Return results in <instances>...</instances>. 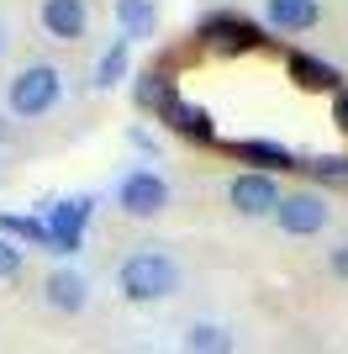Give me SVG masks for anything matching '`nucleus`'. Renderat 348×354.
I'll return each mask as SVG.
<instances>
[{"label": "nucleus", "instance_id": "20", "mask_svg": "<svg viewBox=\"0 0 348 354\" xmlns=\"http://www.w3.org/2000/svg\"><path fill=\"white\" fill-rule=\"evenodd\" d=\"M21 275V249H16V238L0 233V281H16Z\"/></svg>", "mask_w": 348, "mask_h": 354}, {"label": "nucleus", "instance_id": "16", "mask_svg": "<svg viewBox=\"0 0 348 354\" xmlns=\"http://www.w3.org/2000/svg\"><path fill=\"white\" fill-rule=\"evenodd\" d=\"M185 354H232V333L222 323H190Z\"/></svg>", "mask_w": 348, "mask_h": 354}, {"label": "nucleus", "instance_id": "22", "mask_svg": "<svg viewBox=\"0 0 348 354\" xmlns=\"http://www.w3.org/2000/svg\"><path fill=\"white\" fill-rule=\"evenodd\" d=\"M327 265H333V275H338V281H348V243H338Z\"/></svg>", "mask_w": 348, "mask_h": 354}, {"label": "nucleus", "instance_id": "14", "mask_svg": "<svg viewBox=\"0 0 348 354\" xmlns=\"http://www.w3.org/2000/svg\"><path fill=\"white\" fill-rule=\"evenodd\" d=\"M0 233L16 238V243H37V249L58 254V238L48 227V217H21V212H0Z\"/></svg>", "mask_w": 348, "mask_h": 354}, {"label": "nucleus", "instance_id": "23", "mask_svg": "<svg viewBox=\"0 0 348 354\" xmlns=\"http://www.w3.org/2000/svg\"><path fill=\"white\" fill-rule=\"evenodd\" d=\"M0 143H11V122L0 117Z\"/></svg>", "mask_w": 348, "mask_h": 354}, {"label": "nucleus", "instance_id": "17", "mask_svg": "<svg viewBox=\"0 0 348 354\" xmlns=\"http://www.w3.org/2000/svg\"><path fill=\"white\" fill-rule=\"evenodd\" d=\"M127 64H132V53H127V37H116V43H111V48L101 53V64H95V85H101V90L122 85V74H127Z\"/></svg>", "mask_w": 348, "mask_h": 354}, {"label": "nucleus", "instance_id": "2", "mask_svg": "<svg viewBox=\"0 0 348 354\" xmlns=\"http://www.w3.org/2000/svg\"><path fill=\"white\" fill-rule=\"evenodd\" d=\"M201 43L211 48V53H248V48H264V43H269V32H264V21H253V16L211 11L201 21Z\"/></svg>", "mask_w": 348, "mask_h": 354}, {"label": "nucleus", "instance_id": "18", "mask_svg": "<svg viewBox=\"0 0 348 354\" xmlns=\"http://www.w3.org/2000/svg\"><path fill=\"white\" fill-rule=\"evenodd\" d=\"M301 169H311L322 185H343L348 191V153H317V159H306Z\"/></svg>", "mask_w": 348, "mask_h": 354}, {"label": "nucleus", "instance_id": "10", "mask_svg": "<svg viewBox=\"0 0 348 354\" xmlns=\"http://www.w3.org/2000/svg\"><path fill=\"white\" fill-rule=\"evenodd\" d=\"M285 74L301 90H343V74L327 59H317V53H285Z\"/></svg>", "mask_w": 348, "mask_h": 354}, {"label": "nucleus", "instance_id": "19", "mask_svg": "<svg viewBox=\"0 0 348 354\" xmlns=\"http://www.w3.org/2000/svg\"><path fill=\"white\" fill-rule=\"evenodd\" d=\"M169 90H174V85L164 80L159 69H143V74H137V90H132V95H137V106H143V111H159Z\"/></svg>", "mask_w": 348, "mask_h": 354}, {"label": "nucleus", "instance_id": "6", "mask_svg": "<svg viewBox=\"0 0 348 354\" xmlns=\"http://www.w3.org/2000/svg\"><path fill=\"white\" fill-rule=\"evenodd\" d=\"M227 201H232V212H243V217H275V207H280V185H275V175L243 169V175H232Z\"/></svg>", "mask_w": 348, "mask_h": 354}, {"label": "nucleus", "instance_id": "13", "mask_svg": "<svg viewBox=\"0 0 348 354\" xmlns=\"http://www.w3.org/2000/svg\"><path fill=\"white\" fill-rule=\"evenodd\" d=\"M322 6L317 0H264V21L275 32H311Z\"/></svg>", "mask_w": 348, "mask_h": 354}, {"label": "nucleus", "instance_id": "8", "mask_svg": "<svg viewBox=\"0 0 348 354\" xmlns=\"http://www.w3.org/2000/svg\"><path fill=\"white\" fill-rule=\"evenodd\" d=\"M275 222L285 227L290 238H311V233L327 227V201H322L317 191H290V196H280Z\"/></svg>", "mask_w": 348, "mask_h": 354}, {"label": "nucleus", "instance_id": "9", "mask_svg": "<svg viewBox=\"0 0 348 354\" xmlns=\"http://www.w3.org/2000/svg\"><path fill=\"white\" fill-rule=\"evenodd\" d=\"M232 148V159H243V164H259V175H275V169H301L306 159H296L285 143H269V138H238Z\"/></svg>", "mask_w": 348, "mask_h": 354}, {"label": "nucleus", "instance_id": "24", "mask_svg": "<svg viewBox=\"0 0 348 354\" xmlns=\"http://www.w3.org/2000/svg\"><path fill=\"white\" fill-rule=\"evenodd\" d=\"M0 53H6V27H0Z\"/></svg>", "mask_w": 348, "mask_h": 354}, {"label": "nucleus", "instance_id": "21", "mask_svg": "<svg viewBox=\"0 0 348 354\" xmlns=\"http://www.w3.org/2000/svg\"><path fill=\"white\" fill-rule=\"evenodd\" d=\"M333 122L348 133V85H343V90H333Z\"/></svg>", "mask_w": 348, "mask_h": 354}, {"label": "nucleus", "instance_id": "11", "mask_svg": "<svg viewBox=\"0 0 348 354\" xmlns=\"http://www.w3.org/2000/svg\"><path fill=\"white\" fill-rule=\"evenodd\" d=\"M43 27L53 32V37H64V43H79L85 27H90L85 0H43Z\"/></svg>", "mask_w": 348, "mask_h": 354}, {"label": "nucleus", "instance_id": "3", "mask_svg": "<svg viewBox=\"0 0 348 354\" xmlns=\"http://www.w3.org/2000/svg\"><path fill=\"white\" fill-rule=\"evenodd\" d=\"M58 90H64V80H58L53 64H27L11 80V111L16 117H43L58 106Z\"/></svg>", "mask_w": 348, "mask_h": 354}, {"label": "nucleus", "instance_id": "1", "mask_svg": "<svg viewBox=\"0 0 348 354\" xmlns=\"http://www.w3.org/2000/svg\"><path fill=\"white\" fill-rule=\"evenodd\" d=\"M116 286H122L127 301H164V296L180 291V265H174L169 254H159V249H137V254L122 259Z\"/></svg>", "mask_w": 348, "mask_h": 354}, {"label": "nucleus", "instance_id": "7", "mask_svg": "<svg viewBox=\"0 0 348 354\" xmlns=\"http://www.w3.org/2000/svg\"><path fill=\"white\" fill-rule=\"evenodd\" d=\"M90 212H95V201L90 196H64V201H48V227H53L58 238V254H79V238H85L90 227Z\"/></svg>", "mask_w": 348, "mask_h": 354}, {"label": "nucleus", "instance_id": "4", "mask_svg": "<svg viewBox=\"0 0 348 354\" xmlns=\"http://www.w3.org/2000/svg\"><path fill=\"white\" fill-rule=\"evenodd\" d=\"M116 201H122L127 217H159V212L169 207V185H164V175H153V169H132V175H122V185H116Z\"/></svg>", "mask_w": 348, "mask_h": 354}, {"label": "nucleus", "instance_id": "15", "mask_svg": "<svg viewBox=\"0 0 348 354\" xmlns=\"http://www.w3.org/2000/svg\"><path fill=\"white\" fill-rule=\"evenodd\" d=\"M116 21H122V37H153V21H159V11H153V0H116Z\"/></svg>", "mask_w": 348, "mask_h": 354}, {"label": "nucleus", "instance_id": "12", "mask_svg": "<svg viewBox=\"0 0 348 354\" xmlns=\"http://www.w3.org/2000/svg\"><path fill=\"white\" fill-rule=\"evenodd\" d=\"M43 291H48V307L53 312H85V301H90V281L79 270H53L43 281Z\"/></svg>", "mask_w": 348, "mask_h": 354}, {"label": "nucleus", "instance_id": "5", "mask_svg": "<svg viewBox=\"0 0 348 354\" xmlns=\"http://www.w3.org/2000/svg\"><path fill=\"white\" fill-rule=\"evenodd\" d=\"M159 122H164V127H174L180 138H190V143H211V138H217V117H211V106L185 101L180 90H169V95H164Z\"/></svg>", "mask_w": 348, "mask_h": 354}]
</instances>
